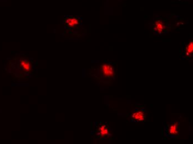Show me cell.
Masks as SVG:
<instances>
[{"label": "cell", "instance_id": "cell-1", "mask_svg": "<svg viewBox=\"0 0 193 144\" xmlns=\"http://www.w3.org/2000/svg\"><path fill=\"white\" fill-rule=\"evenodd\" d=\"M101 69L103 75L106 77L110 78L115 75V70L113 68L108 64H104L102 65Z\"/></svg>", "mask_w": 193, "mask_h": 144}, {"label": "cell", "instance_id": "cell-2", "mask_svg": "<svg viewBox=\"0 0 193 144\" xmlns=\"http://www.w3.org/2000/svg\"><path fill=\"white\" fill-rule=\"evenodd\" d=\"M154 27V30L157 32V33L160 34L163 32V30L165 28V26H164V24L163 23V22L159 20L155 23Z\"/></svg>", "mask_w": 193, "mask_h": 144}, {"label": "cell", "instance_id": "cell-3", "mask_svg": "<svg viewBox=\"0 0 193 144\" xmlns=\"http://www.w3.org/2000/svg\"><path fill=\"white\" fill-rule=\"evenodd\" d=\"M168 132L171 135H177L178 134V124L176 123L171 124L168 127Z\"/></svg>", "mask_w": 193, "mask_h": 144}, {"label": "cell", "instance_id": "cell-4", "mask_svg": "<svg viewBox=\"0 0 193 144\" xmlns=\"http://www.w3.org/2000/svg\"><path fill=\"white\" fill-rule=\"evenodd\" d=\"M132 118L136 121H143L145 119V115L142 111H137L132 115Z\"/></svg>", "mask_w": 193, "mask_h": 144}, {"label": "cell", "instance_id": "cell-5", "mask_svg": "<svg viewBox=\"0 0 193 144\" xmlns=\"http://www.w3.org/2000/svg\"><path fill=\"white\" fill-rule=\"evenodd\" d=\"M193 53V42L191 41L188 43V44L185 49V54L186 56L190 57Z\"/></svg>", "mask_w": 193, "mask_h": 144}, {"label": "cell", "instance_id": "cell-6", "mask_svg": "<svg viewBox=\"0 0 193 144\" xmlns=\"http://www.w3.org/2000/svg\"><path fill=\"white\" fill-rule=\"evenodd\" d=\"M66 22L68 24V26L70 27H74L76 24H78V21L77 18H68L66 21Z\"/></svg>", "mask_w": 193, "mask_h": 144}, {"label": "cell", "instance_id": "cell-7", "mask_svg": "<svg viewBox=\"0 0 193 144\" xmlns=\"http://www.w3.org/2000/svg\"><path fill=\"white\" fill-rule=\"evenodd\" d=\"M21 66L26 71H29L31 70L30 63L26 60H22L21 62Z\"/></svg>", "mask_w": 193, "mask_h": 144}, {"label": "cell", "instance_id": "cell-8", "mask_svg": "<svg viewBox=\"0 0 193 144\" xmlns=\"http://www.w3.org/2000/svg\"><path fill=\"white\" fill-rule=\"evenodd\" d=\"M99 134L101 136H106L108 134V129H107V127H106L105 125H103V126H101L99 128Z\"/></svg>", "mask_w": 193, "mask_h": 144}]
</instances>
